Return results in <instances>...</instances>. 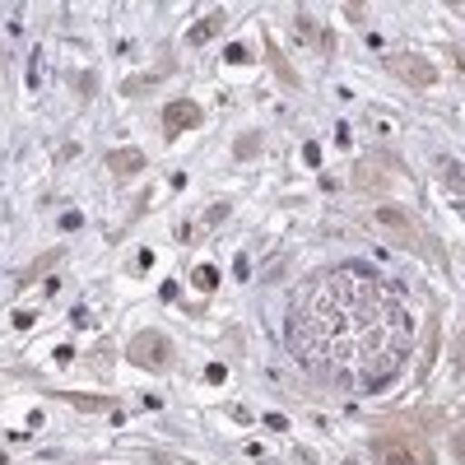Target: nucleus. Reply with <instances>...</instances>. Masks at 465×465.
Listing matches in <instances>:
<instances>
[{"label": "nucleus", "mask_w": 465, "mask_h": 465, "mask_svg": "<svg viewBox=\"0 0 465 465\" xmlns=\"http://www.w3.org/2000/svg\"><path fill=\"white\" fill-rule=\"evenodd\" d=\"M414 322L396 293L359 265L312 275L289 307V349L331 386L377 391L410 359Z\"/></svg>", "instance_id": "1"}, {"label": "nucleus", "mask_w": 465, "mask_h": 465, "mask_svg": "<svg viewBox=\"0 0 465 465\" xmlns=\"http://www.w3.org/2000/svg\"><path fill=\"white\" fill-rule=\"evenodd\" d=\"M377 465H438V451L423 433H377L368 438Z\"/></svg>", "instance_id": "2"}, {"label": "nucleus", "mask_w": 465, "mask_h": 465, "mask_svg": "<svg viewBox=\"0 0 465 465\" xmlns=\"http://www.w3.org/2000/svg\"><path fill=\"white\" fill-rule=\"evenodd\" d=\"M126 359L135 368H144V372H168L173 368V340L163 331H140L131 340V349H126Z\"/></svg>", "instance_id": "3"}, {"label": "nucleus", "mask_w": 465, "mask_h": 465, "mask_svg": "<svg viewBox=\"0 0 465 465\" xmlns=\"http://www.w3.org/2000/svg\"><path fill=\"white\" fill-rule=\"evenodd\" d=\"M386 70H391L396 80L414 84V89L438 84V65H433L429 56H419V52H396V56H386Z\"/></svg>", "instance_id": "4"}, {"label": "nucleus", "mask_w": 465, "mask_h": 465, "mask_svg": "<svg viewBox=\"0 0 465 465\" xmlns=\"http://www.w3.org/2000/svg\"><path fill=\"white\" fill-rule=\"evenodd\" d=\"M372 223H377L381 232H391V238L410 242V247H419V238H423V228H419V219H414L410 210H401V205H377Z\"/></svg>", "instance_id": "5"}, {"label": "nucleus", "mask_w": 465, "mask_h": 465, "mask_svg": "<svg viewBox=\"0 0 465 465\" xmlns=\"http://www.w3.org/2000/svg\"><path fill=\"white\" fill-rule=\"evenodd\" d=\"M201 116H205V112H201L196 103H191V98H177V103H168V107H163V131H168V135L196 131V126H201Z\"/></svg>", "instance_id": "6"}, {"label": "nucleus", "mask_w": 465, "mask_h": 465, "mask_svg": "<svg viewBox=\"0 0 465 465\" xmlns=\"http://www.w3.org/2000/svg\"><path fill=\"white\" fill-rule=\"evenodd\" d=\"M107 168L116 177H135V173H144V153L140 149H112L107 153Z\"/></svg>", "instance_id": "7"}, {"label": "nucleus", "mask_w": 465, "mask_h": 465, "mask_svg": "<svg viewBox=\"0 0 465 465\" xmlns=\"http://www.w3.org/2000/svg\"><path fill=\"white\" fill-rule=\"evenodd\" d=\"M438 168H442V182H447V191H456V196H465V163H456V159H438Z\"/></svg>", "instance_id": "8"}, {"label": "nucleus", "mask_w": 465, "mask_h": 465, "mask_svg": "<svg viewBox=\"0 0 465 465\" xmlns=\"http://www.w3.org/2000/svg\"><path fill=\"white\" fill-rule=\"evenodd\" d=\"M359 186L363 191H386V186H391V177H386V168L377 173V163H359Z\"/></svg>", "instance_id": "9"}, {"label": "nucleus", "mask_w": 465, "mask_h": 465, "mask_svg": "<svg viewBox=\"0 0 465 465\" xmlns=\"http://www.w3.org/2000/svg\"><path fill=\"white\" fill-rule=\"evenodd\" d=\"M219 24H223V15H210V19H201L196 28H191V43H205V37H214V33H219Z\"/></svg>", "instance_id": "10"}, {"label": "nucleus", "mask_w": 465, "mask_h": 465, "mask_svg": "<svg viewBox=\"0 0 465 465\" xmlns=\"http://www.w3.org/2000/svg\"><path fill=\"white\" fill-rule=\"evenodd\" d=\"M451 456L465 465V429H456V438H451Z\"/></svg>", "instance_id": "11"}, {"label": "nucleus", "mask_w": 465, "mask_h": 465, "mask_svg": "<svg viewBox=\"0 0 465 465\" xmlns=\"http://www.w3.org/2000/svg\"><path fill=\"white\" fill-rule=\"evenodd\" d=\"M214 280H219V275H214L210 265H201V270H196V284H201V289H214Z\"/></svg>", "instance_id": "12"}, {"label": "nucleus", "mask_w": 465, "mask_h": 465, "mask_svg": "<svg viewBox=\"0 0 465 465\" xmlns=\"http://www.w3.org/2000/svg\"><path fill=\"white\" fill-rule=\"evenodd\" d=\"M456 372L465 377V340H460V363H456Z\"/></svg>", "instance_id": "13"}, {"label": "nucleus", "mask_w": 465, "mask_h": 465, "mask_svg": "<svg viewBox=\"0 0 465 465\" xmlns=\"http://www.w3.org/2000/svg\"><path fill=\"white\" fill-rule=\"evenodd\" d=\"M344 465H359V460H344Z\"/></svg>", "instance_id": "14"}]
</instances>
